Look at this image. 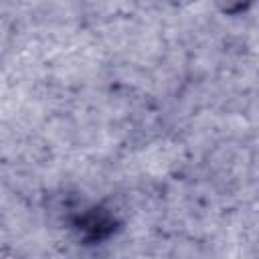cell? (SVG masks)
<instances>
[{"label":"cell","instance_id":"6da1fadb","mask_svg":"<svg viewBox=\"0 0 259 259\" xmlns=\"http://www.w3.org/2000/svg\"><path fill=\"white\" fill-rule=\"evenodd\" d=\"M115 217L99 206H93L75 217V229L83 235L85 241H103L115 231Z\"/></svg>","mask_w":259,"mask_h":259}]
</instances>
